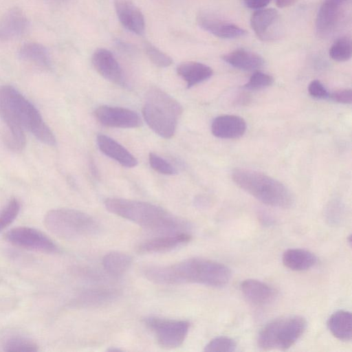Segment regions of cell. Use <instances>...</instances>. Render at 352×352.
<instances>
[{"instance_id":"obj_9","label":"cell","mask_w":352,"mask_h":352,"mask_svg":"<svg viewBox=\"0 0 352 352\" xmlns=\"http://www.w3.org/2000/svg\"><path fill=\"white\" fill-rule=\"evenodd\" d=\"M7 241L18 247L54 253L58 251L57 245L46 234L30 227H18L9 230L5 234Z\"/></svg>"},{"instance_id":"obj_5","label":"cell","mask_w":352,"mask_h":352,"mask_svg":"<svg viewBox=\"0 0 352 352\" xmlns=\"http://www.w3.org/2000/svg\"><path fill=\"white\" fill-rule=\"evenodd\" d=\"M142 112L151 129L160 137L169 139L175 133L183 109L173 96L160 88L152 87L146 93Z\"/></svg>"},{"instance_id":"obj_22","label":"cell","mask_w":352,"mask_h":352,"mask_svg":"<svg viewBox=\"0 0 352 352\" xmlns=\"http://www.w3.org/2000/svg\"><path fill=\"white\" fill-rule=\"evenodd\" d=\"M176 71L186 82L188 88L209 79L213 74V70L210 67L195 61L182 63L177 67Z\"/></svg>"},{"instance_id":"obj_23","label":"cell","mask_w":352,"mask_h":352,"mask_svg":"<svg viewBox=\"0 0 352 352\" xmlns=\"http://www.w3.org/2000/svg\"><path fill=\"white\" fill-rule=\"evenodd\" d=\"M221 58L230 65L244 71L256 70L264 63L260 55L242 48L225 54Z\"/></svg>"},{"instance_id":"obj_11","label":"cell","mask_w":352,"mask_h":352,"mask_svg":"<svg viewBox=\"0 0 352 352\" xmlns=\"http://www.w3.org/2000/svg\"><path fill=\"white\" fill-rule=\"evenodd\" d=\"M350 0H324L317 14L316 28L318 35L327 37L338 26Z\"/></svg>"},{"instance_id":"obj_33","label":"cell","mask_w":352,"mask_h":352,"mask_svg":"<svg viewBox=\"0 0 352 352\" xmlns=\"http://www.w3.org/2000/svg\"><path fill=\"white\" fill-rule=\"evenodd\" d=\"M236 344L232 338L217 337L210 340L205 346V351L231 352L236 349Z\"/></svg>"},{"instance_id":"obj_34","label":"cell","mask_w":352,"mask_h":352,"mask_svg":"<svg viewBox=\"0 0 352 352\" xmlns=\"http://www.w3.org/2000/svg\"><path fill=\"white\" fill-rule=\"evenodd\" d=\"M148 161L151 168L155 171L167 175L177 173L176 169L166 160L155 153H150Z\"/></svg>"},{"instance_id":"obj_29","label":"cell","mask_w":352,"mask_h":352,"mask_svg":"<svg viewBox=\"0 0 352 352\" xmlns=\"http://www.w3.org/2000/svg\"><path fill=\"white\" fill-rule=\"evenodd\" d=\"M3 349L5 351L34 352L38 350V346L30 338L14 336L4 341Z\"/></svg>"},{"instance_id":"obj_20","label":"cell","mask_w":352,"mask_h":352,"mask_svg":"<svg viewBox=\"0 0 352 352\" xmlns=\"http://www.w3.org/2000/svg\"><path fill=\"white\" fill-rule=\"evenodd\" d=\"M96 142L100 151L105 155L127 168L137 166V159L122 145L104 134L97 135Z\"/></svg>"},{"instance_id":"obj_3","label":"cell","mask_w":352,"mask_h":352,"mask_svg":"<svg viewBox=\"0 0 352 352\" xmlns=\"http://www.w3.org/2000/svg\"><path fill=\"white\" fill-rule=\"evenodd\" d=\"M104 204L110 212L155 232H187L190 228L186 220L151 203L111 197L106 199Z\"/></svg>"},{"instance_id":"obj_40","label":"cell","mask_w":352,"mask_h":352,"mask_svg":"<svg viewBox=\"0 0 352 352\" xmlns=\"http://www.w3.org/2000/svg\"><path fill=\"white\" fill-rule=\"evenodd\" d=\"M60 1H65V0H60Z\"/></svg>"},{"instance_id":"obj_8","label":"cell","mask_w":352,"mask_h":352,"mask_svg":"<svg viewBox=\"0 0 352 352\" xmlns=\"http://www.w3.org/2000/svg\"><path fill=\"white\" fill-rule=\"evenodd\" d=\"M146 327L154 334L158 344L166 349L180 346L184 342L190 324L186 320L149 316L144 319Z\"/></svg>"},{"instance_id":"obj_32","label":"cell","mask_w":352,"mask_h":352,"mask_svg":"<svg viewBox=\"0 0 352 352\" xmlns=\"http://www.w3.org/2000/svg\"><path fill=\"white\" fill-rule=\"evenodd\" d=\"M274 78L260 71L255 72L250 78L248 82L243 85V88L248 90H256L272 85Z\"/></svg>"},{"instance_id":"obj_14","label":"cell","mask_w":352,"mask_h":352,"mask_svg":"<svg viewBox=\"0 0 352 352\" xmlns=\"http://www.w3.org/2000/svg\"><path fill=\"white\" fill-rule=\"evenodd\" d=\"M114 8L120 23L125 29L138 35L144 33V15L133 3L129 0H115Z\"/></svg>"},{"instance_id":"obj_35","label":"cell","mask_w":352,"mask_h":352,"mask_svg":"<svg viewBox=\"0 0 352 352\" xmlns=\"http://www.w3.org/2000/svg\"><path fill=\"white\" fill-rule=\"evenodd\" d=\"M342 207L340 202L333 201L327 208L326 216L332 225H338L342 219Z\"/></svg>"},{"instance_id":"obj_30","label":"cell","mask_w":352,"mask_h":352,"mask_svg":"<svg viewBox=\"0 0 352 352\" xmlns=\"http://www.w3.org/2000/svg\"><path fill=\"white\" fill-rule=\"evenodd\" d=\"M21 204L16 198L11 199L0 212V232L10 225L18 216Z\"/></svg>"},{"instance_id":"obj_7","label":"cell","mask_w":352,"mask_h":352,"mask_svg":"<svg viewBox=\"0 0 352 352\" xmlns=\"http://www.w3.org/2000/svg\"><path fill=\"white\" fill-rule=\"evenodd\" d=\"M307 327L305 318L289 316L274 320L259 332L258 345L264 350H285L293 346L302 336Z\"/></svg>"},{"instance_id":"obj_38","label":"cell","mask_w":352,"mask_h":352,"mask_svg":"<svg viewBox=\"0 0 352 352\" xmlns=\"http://www.w3.org/2000/svg\"><path fill=\"white\" fill-rule=\"evenodd\" d=\"M271 0H243L246 7L250 9L259 10L269 4Z\"/></svg>"},{"instance_id":"obj_39","label":"cell","mask_w":352,"mask_h":352,"mask_svg":"<svg viewBox=\"0 0 352 352\" xmlns=\"http://www.w3.org/2000/svg\"><path fill=\"white\" fill-rule=\"evenodd\" d=\"M298 0H275L278 8H286L294 5Z\"/></svg>"},{"instance_id":"obj_28","label":"cell","mask_w":352,"mask_h":352,"mask_svg":"<svg viewBox=\"0 0 352 352\" xmlns=\"http://www.w3.org/2000/svg\"><path fill=\"white\" fill-rule=\"evenodd\" d=\"M351 41L346 36L336 39L329 49V56L336 61H346L351 58Z\"/></svg>"},{"instance_id":"obj_26","label":"cell","mask_w":352,"mask_h":352,"mask_svg":"<svg viewBox=\"0 0 352 352\" xmlns=\"http://www.w3.org/2000/svg\"><path fill=\"white\" fill-rule=\"evenodd\" d=\"M19 56L22 60L43 68H49L51 65L50 54L45 47L40 43L24 44L19 51Z\"/></svg>"},{"instance_id":"obj_17","label":"cell","mask_w":352,"mask_h":352,"mask_svg":"<svg viewBox=\"0 0 352 352\" xmlns=\"http://www.w3.org/2000/svg\"><path fill=\"white\" fill-rule=\"evenodd\" d=\"M244 119L235 115H222L215 118L211 124L212 134L221 139H236L246 131Z\"/></svg>"},{"instance_id":"obj_12","label":"cell","mask_w":352,"mask_h":352,"mask_svg":"<svg viewBox=\"0 0 352 352\" xmlns=\"http://www.w3.org/2000/svg\"><path fill=\"white\" fill-rule=\"evenodd\" d=\"M197 22L201 28L218 38H235L245 34V31L241 27L210 12H200L197 16Z\"/></svg>"},{"instance_id":"obj_31","label":"cell","mask_w":352,"mask_h":352,"mask_svg":"<svg viewBox=\"0 0 352 352\" xmlns=\"http://www.w3.org/2000/svg\"><path fill=\"white\" fill-rule=\"evenodd\" d=\"M144 50L149 60L157 67H167L172 65L173 59L149 42L144 43Z\"/></svg>"},{"instance_id":"obj_13","label":"cell","mask_w":352,"mask_h":352,"mask_svg":"<svg viewBox=\"0 0 352 352\" xmlns=\"http://www.w3.org/2000/svg\"><path fill=\"white\" fill-rule=\"evenodd\" d=\"M91 62L97 72L106 80L120 85L125 84L119 63L107 49L96 50L92 54Z\"/></svg>"},{"instance_id":"obj_1","label":"cell","mask_w":352,"mask_h":352,"mask_svg":"<svg viewBox=\"0 0 352 352\" xmlns=\"http://www.w3.org/2000/svg\"><path fill=\"white\" fill-rule=\"evenodd\" d=\"M0 118L6 126L3 137L12 142H24L25 131H28L43 144H56L54 134L36 107L11 85L0 87Z\"/></svg>"},{"instance_id":"obj_24","label":"cell","mask_w":352,"mask_h":352,"mask_svg":"<svg viewBox=\"0 0 352 352\" xmlns=\"http://www.w3.org/2000/svg\"><path fill=\"white\" fill-rule=\"evenodd\" d=\"M282 260L287 268L294 271H304L316 263L317 257L306 250L289 249L283 253Z\"/></svg>"},{"instance_id":"obj_21","label":"cell","mask_w":352,"mask_h":352,"mask_svg":"<svg viewBox=\"0 0 352 352\" xmlns=\"http://www.w3.org/2000/svg\"><path fill=\"white\" fill-rule=\"evenodd\" d=\"M278 20V13L276 9H259L252 14L250 24L258 38L270 40L273 36L272 32Z\"/></svg>"},{"instance_id":"obj_18","label":"cell","mask_w":352,"mask_h":352,"mask_svg":"<svg viewBox=\"0 0 352 352\" xmlns=\"http://www.w3.org/2000/svg\"><path fill=\"white\" fill-rule=\"evenodd\" d=\"M29 22L23 12L16 8L6 12L0 18V39L9 40L24 34Z\"/></svg>"},{"instance_id":"obj_15","label":"cell","mask_w":352,"mask_h":352,"mask_svg":"<svg viewBox=\"0 0 352 352\" xmlns=\"http://www.w3.org/2000/svg\"><path fill=\"white\" fill-rule=\"evenodd\" d=\"M191 240L188 232L168 234L141 243L137 251L140 254L163 253L185 245Z\"/></svg>"},{"instance_id":"obj_16","label":"cell","mask_w":352,"mask_h":352,"mask_svg":"<svg viewBox=\"0 0 352 352\" xmlns=\"http://www.w3.org/2000/svg\"><path fill=\"white\" fill-rule=\"evenodd\" d=\"M119 296L118 289L110 287H96L81 291L74 300L80 307H97L114 301Z\"/></svg>"},{"instance_id":"obj_19","label":"cell","mask_w":352,"mask_h":352,"mask_svg":"<svg viewBox=\"0 0 352 352\" xmlns=\"http://www.w3.org/2000/svg\"><path fill=\"white\" fill-rule=\"evenodd\" d=\"M244 297L251 303L263 306L272 302L276 297V290L262 281L255 279L243 280L240 285Z\"/></svg>"},{"instance_id":"obj_36","label":"cell","mask_w":352,"mask_h":352,"mask_svg":"<svg viewBox=\"0 0 352 352\" xmlns=\"http://www.w3.org/2000/svg\"><path fill=\"white\" fill-rule=\"evenodd\" d=\"M308 91L311 96L318 99H325L329 96L327 90L318 80H314L309 83Z\"/></svg>"},{"instance_id":"obj_2","label":"cell","mask_w":352,"mask_h":352,"mask_svg":"<svg viewBox=\"0 0 352 352\" xmlns=\"http://www.w3.org/2000/svg\"><path fill=\"white\" fill-rule=\"evenodd\" d=\"M142 271L148 280L163 285L198 283L220 287L226 285L232 276L226 265L200 258H191L169 265L148 266Z\"/></svg>"},{"instance_id":"obj_6","label":"cell","mask_w":352,"mask_h":352,"mask_svg":"<svg viewBox=\"0 0 352 352\" xmlns=\"http://www.w3.org/2000/svg\"><path fill=\"white\" fill-rule=\"evenodd\" d=\"M45 228L54 235L65 240H74L97 234L100 225L89 214L73 208L49 210L44 217Z\"/></svg>"},{"instance_id":"obj_10","label":"cell","mask_w":352,"mask_h":352,"mask_svg":"<svg viewBox=\"0 0 352 352\" xmlns=\"http://www.w3.org/2000/svg\"><path fill=\"white\" fill-rule=\"evenodd\" d=\"M94 114L97 120L106 126L132 129L142 125L140 116L127 108L102 105L95 109Z\"/></svg>"},{"instance_id":"obj_4","label":"cell","mask_w":352,"mask_h":352,"mask_svg":"<svg viewBox=\"0 0 352 352\" xmlns=\"http://www.w3.org/2000/svg\"><path fill=\"white\" fill-rule=\"evenodd\" d=\"M233 182L262 203L276 208L292 206L294 197L280 181L257 170L237 168L232 172Z\"/></svg>"},{"instance_id":"obj_37","label":"cell","mask_w":352,"mask_h":352,"mask_svg":"<svg viewBox=\"0 0 352 352\" xmlns=\"http://www.w3.org/2000/svg\"><path fill=\"white\" fill-rule=\"evenodd\" d=\"M329 98L342 104H351L352 100V91L351 89H341L329 93Z\"/></svg>"},{"instance_id":"obj_25","label":"cell","mask_w":352,"mask_h":352,"mask_svg":"<svg viewBox=\"0 0 352 352\" xmlns=\"http://www.w3.org/2000/svg\"><path fill=\"white\" fill-rule=\"evenodd\" d=\"M327 325L331 333L342 341H349L352 337V316L346 311H338L329 318Z\"/></svg>"},{"instance_id":"obj_27","label":"cell","mask_w":352,"mask_h":352,"mask_svg":"<svg viewBox=\"0 0 352 352\" xmlns=\"http://www.w3.org/2000/svg\"><path fill=\"white\" fill-rule=\"evenodd\" d=\"M102 263L104 270L107 274L118 277L123 275L130 268L132 258L124 252H111L104 256Z\"/></svg>"}]
</instances>
